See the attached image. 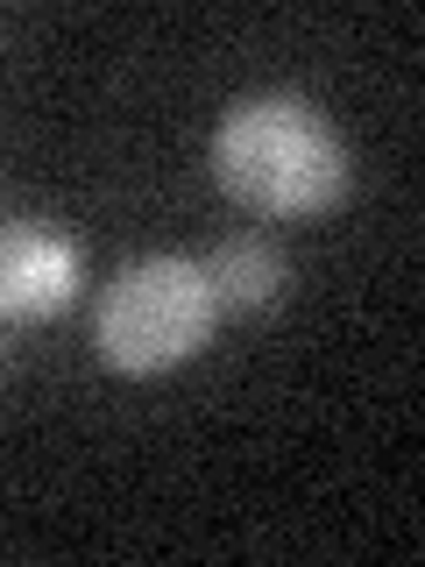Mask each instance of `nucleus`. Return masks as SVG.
<instances>
[{"instance_id":"nucleus-1","label":"nucleus","mask_w":425,"mask_h":567,"mask_svg":"<svg viewBox=\"0 0 425 567\" xmlns=\"http://www.w3.org/2000/svg\"><path fill=\"white\" fill-rule=\"evenodd\" d=\"M212 177L262 220H305L341 206V192L354 185V156L305 93H248L212 128Z\"/></svg>"},{"instance_id":"nucleus-2","label":"nucleus","mask_w":425,"mask_h":567,"mask_svg":"<svg viewBox=\"0 0 425 567\" xmlns=\"http://www.w3.org/2000/svg\"><path fill=\"white\" fill-rule=\"evenodd\" d=\"M212 319H220V298L199 256H142L100 291L93 348L121 377H156L212 341Z\"/></svg>"},{"instance_id":"nucleus-3","label":"nucleus","mask_w":425,"mask_h":567,"mask_svg":"<svg viewBox=\"0 0 425 567\" xmlns=\"http://www.w3.org/2000/svg\"><path fill=\"white\" fill-rule=\"evenodd\" d=\"M85 256L50 220H8L0 227V327L8 319H50L79 298Z\"/></svg>"},{"instance_id":"nucleus-4","label":"nucleus","mask_w":425,"mask_h":567,"mask_svg":"<svg viewBox=\"0 0 425 567\" xmlns=\"http://www.w3.org/2000/svg\"><path fill=\"white\" fill-rule=\"evenodd\" d=\"M206 277H212L220 312H256V306H270V298H283L291 262H283V248L270 235H227L206 256Z\"/></svg>"},{"instance_id":"nucleus-5","label":"nucleus","mask_w":425,"mask_h":567,"mask_svg":"<svg viewBox=\"0 0 425 567\" xmlns=\"http://www.w3.org/2000/svg\"><path fill=\"white\" fill-rule=\"evenodd\" d=\"M0 362H8V327H0Z\"/></svg>"}]
</instances>
